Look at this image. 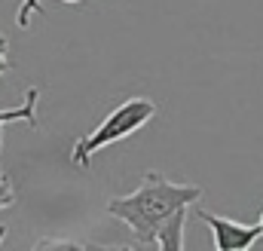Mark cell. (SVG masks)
I'll list each match as a JSON object with an SVG mask.
<instances>
[{
	"mask_svg": "<svg viewBox=\"0 0 263 251\" xmlns=\"http://www.w3.org/2000/svg\"><path fill=\"white\" fill-rule=\"evenodd\" d=\"M40 12H43L40 0H22V9H18V15H15V25H18V28H28V25H31V15H40Z\"/></svg>",
	"mask_w": 263,
	"mask_h": 251,
	"instance_id": "8992f818",
	"label": "cell"
},
{
	"mask_svg": "<svg viewBox=\"0 0 263 251\" xmlns=\"http://www.w3.org/2000/svg\"><path fill=\"white\" fill-rule=\"evenodd\" d=\"M153 117H156V104L150 98H141L138 95V98H129V101L117 104L89 135L77 138V144L70 150V159L77 166H89L95 153H101L104 147H110V144H117V141L135 135L141 126H147Z\"/></svg>",
	"mask_w": 263,
	"mask_h": 251,
	"instance_id": "7a4b0ae2",
	"label": "cell"
},
{
	"mask_svg": "<svg viewBox=\"0 0 263 251\" xmlns=\"http://www.w3.org/2000/svg\"><path fill=\"white\" fill-rule=\"evenodd\" d=\"M15 205V190H12V181H9V175H3L0 172V211L3 208H12Z\"/></svg>",
	"mask_w": 263,
	"mask_h": 251,
	"instance_id": "52a82bcc",
	"label": "cell"
},
{
	"mask_svg": "<svg viewBox=\"0 0 263 251\" xmlns=\"http://www.w3.org/2000/svg\"><path fill=\"white\" fill-rule=\"evenodd\" d=\"M62 3H70V6H73V3H83V0H62Z\"/></svg>",
	"mask_w": 263,
	"mask_h": 251,
	"instance_id": "8fae6325",
	"label": "cell"
},
{
	"mask_svg": "<svg viewBox=\"0 0 263 251\" xmlns=\"http://www.w3.org/2000/svg\"><path fill=\"white\" fill-rule=\"evenodd\" d=\"M196 218L202 224L211 227L214 248L217 251H245L260 239V227H257V224H239V221H233V218L211 214V211H205V208H196Z\"/></svg>",
	"mask_w": 263,
	"mask_h": 251,
	"instance_id": "3957f363",
	"label": "cell"
},
{
	"mask_svg": "<svg viewBox=\"0 0 263 251\" xmlns=\"http://www.w3.org/2000/svg\"><path fill=\"white\" fill-rule=\"evenodd\" d=\"M12 62H9V46H6V37L0 34V74H9Z\"/></svg>",
	"mask_w": 263,
	"mask_h": 251,
	"instance_id": "ba28073f",
	"label": "cell"
},
{
	"mask_svg": "<svg viewBox=\"0 0 263 251\" xmlns=\"http://www.w3.org/2000/svg\"><path fill=\"white\" fill-rule=\"evenodd\" d=\"M257 227H260V236H263V211H260V221H257Z\"/></svg>",
	"mask_w": 263,
	"mask_h": 251,
	"instance_id": "9c48e42d",
	"label": "cell"
},
{
	"mask_svg": "<svg viewBox=\"0 0 263 251\" xmlns=\"http://www.w3.org/2000/svg\"><path fill=\"white\" fill-rule=\"evenodd\" d=\"M3 236H6V227H0V242H3Z\"/></svg>",
	"mask_w": 263,
	"mask_h": 251,
	"instance_id": "30bf717a",
	"label": "cell"
},
{
	"mask_svg": "<svg viewBox=\"0 0 263 251\" xmlns=\"http://www.w3.org/2000/svg\"><path fill=\"white\" fill-rule=\"evenodd\" d=\"M37 101H40V89L34 86V89H28V92H25V101H22V104L0 111V144H3V126L25 123V126H31V129H37V126H40V120H37Z\"/></svg>",
	"mask_w": 263,
	"mask_h": 251,
	"instance_id": "277c9868",
	"label": "cell"
},
{
	"mask_svg": "<svg viewBox=\"0 0 263 251\" xmlns=\"http://www.w3.org/2000/svg\"><path fill=\"white\" fill-rule=\"evenodd\" d=\"M199 196H202V187L196 184H181V181L165 178L162 172H147L144 181L129 196H114L107 202V214L123 221L135 233V245L156 248L159 227L175 211L199 202Z\"/></svg>",
	"mask_w": 263,
	"mask_h": 251,
	"instance_id": "6da1fadb",
	"label": "cell"
},
{
	"mask_svg": "<svg viewBox=\"0 0 263 251\" xmlns=\"http://www.w3.org/2000/svg\"><path fill=\"white\" fill-rule=\"evenodd\" d=\"M190 208H193V205L175 211V214L159 227V233H156V248H165V251H181L184 248V224H187V218H190Z\"/></svg>",
	"mask_w": 263,
	"mask_h": 251,
	"instance_id": "5b68a950",
	"label": "cell"
}]
</instances>
